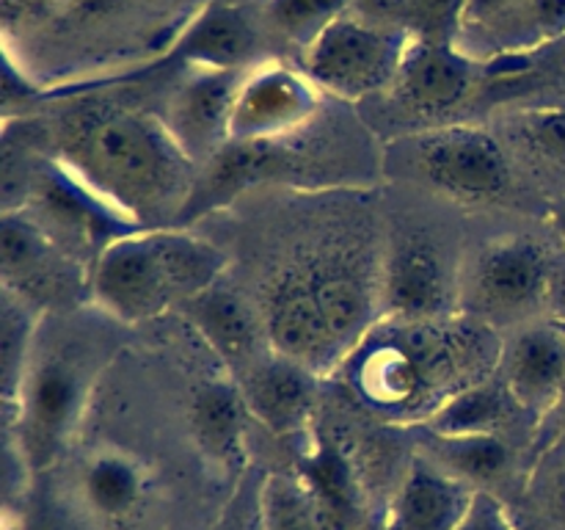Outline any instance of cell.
I'll return each instance as SVG.
<instances>
[{
    "label": "cell",
    "mask_w": 565,
    "mask_h": 530,
    "mask_svg": "<svg viewBox=\"0 0 565 530\" xmlns=\"http://www.w3.org/2000/svg\"><path fill=\"white\" fill-rule=\"evenodd\" d=\"M81 401V381L75 370L61 362L42 364L31 379H25L20 395L22 436L33 458H47L66 425L75 417Z\"/></svg>",
    "instance_id": "9"
},
{
    "label": "cell",
    "mask_w": 565,
    "mask_h": 530,
    "mask_svg": "<svg viewBox=\"0 0 565 530\" xmlns=\"http://www.w3.org/2000/svg\"><path fill=\"white\" fill-rule=\"evenodd\" d=\"M263 530H323L312 489L287 475H274L263 486Z\"/></svg>",
    "instance_id": "19"
},
{
    "label": "cell",
    "mask_w": 565,
    "mask_h": 530,
    "mask_svg": "<svg viewBox=\"0 0 565 530\" xmlns=\"http://www.w3.org/2000/svg\"><path fill=\"white\" fill-rule=\"evenodd\" d=\"M224 254L180 232L116 235L97 254L92 285L99 301L125 320L160 315L218 285Z\"/></svg>",
    "instance_id": "2"
},
{
    "label": "cell",
    "mask_w": 565,
    "mask_h": 530,
    "mask_svg": "<svg viewBox=\"0 0 565 530\" xmlns=\"http://www.w3.org/2000/svg\"><path fill=\"white\" fill-rule=\"evenodd\" d=\"M458 530H522L511 519V513L489 495H475L467 517L458 524Z\"/></svg>",
    "instance_id": "30"
},
{
    "label": "cell",
    "mask_w": 565,
    "mask_h": 530,
    "mask_svg": "<svg viewBox=\"0 0 565 530\" xmlns=\"http://www.w3.org/2000/svg\"><path fill=\"white\" fill-rule=\"evenodd\" d=\"M0 259H3V276L17 282L20 287L42 285L53 276V243L47 232L36 221L17 219L14 213L3 215L0 230Z\"/></svg>",
    "instance_id": "17"
},
{
    "label": "cell",
    "mask_w": 565,
    "mask_h": 530,
    "mask_svg": "<svg viewBox=\"0 0 565 530\" xmlns=\"http://www.w3.org/2000/svg\"><path fill=\"white\" fill-rule=\"evenodd\" d=\"M362 6L373 17H390V14L406 17L408 11V0H362Z\"/></svg>",
    "instance_id": "34"
},
{
    "label": "cell",
    "mask_w": 565,
    "mask_h": 530,
    "mask_svg": "<svg viewBox=\"0 0 565 530\" xmlns=\"http://www.w3.org/2000/svg\"><path fill=\"white\" fill-rule=\"evenodd\" d=\"M563 425H565V414H563Z\"/></svg>",
    "instance_id": "38"
},
{
    "label": "cell",
    "mask_w": 565,
    "mask_h": 530,
    "mask_svg": "<svg viewBox=\"0 0 565 530\" xmlns=\"http://www.w3.org/2000/svg\"><path fill=\"white\" fill-rule=\"evenodd\" d=\"M77 180L138 221L163 215L180 202L185 208L193 182L188 180V155L149 119L125 110L88 116L64 138Z\"/></svg>",
    "instance_id": "1"
},
{
    "label": "cell",
    "mask_w": 565,
    "mask_h": 530,
    "mask_svg": "<svg viewBox=\"0 0 565 530\" xmlns=\"http://www.w3.org/2000/svg\"><path fill=\"white\" fill-rule=\"evenodd\" d=\"M472 500L461 480L417 462L397 491L390 530H458Z\"/></svg>",
    "instance_id": "11"
},
{
    "label": "cell",
    "mask_w": 565,
    "mask_h": 530,
    "mask_svg": "<svg viewBox=\"0 0 565 530\" xmlns=\"http://www.w3.org/2000/svg\"><path fill=\"white\" fill-rule=\"evenodd\" d=\"M516 20L511 31L522 39H552L565 33V0H519L500 22Z\"/></svg>",
    "instance_id": "27"
},
{
    "label": "cell",
    "mask_w": 565,
    "mask_h": 530,
    "mask_svg": "<svg viewBox=\"0 0 565 530\" xmlns=\"http://www.w3.org/2000/svg\"><path fill=\"white\" fill-rule=\"evenodd\" d=\"M533 500L550 530H565V445L546 456L533 478Z\"/></svg>",
    "instance_id": "26"
},
{
    "label": "cell",
    "mask_w": 565,
    "mask_h": 530,
    "mask_svg": "<svg viewBox=\"0 0 565 530\" xmlns=\"http://www.w3.org/2000/svg\"><path fill=\"white\" fill-rule=\"evenodd\" d=\"M524 72L544 77L552 83H565V33L563 36L552 39V42L541 44L539 53L530 55L522 64Z\"/></svg>",
    "instance_id": "31"
},
{
    "label": "cell",
    "mask_w": 565,
    "mask_h": 530,
    "mask_svg": "<svg viewBox=\"0 0 565 530\" xmlns=\"http://www.w3.org/2000/svg\"><path fill=\"white\" fill-rule=\"evenodd\" d=\"M386 293L397 312L412 315V318L436 312L445 296V276H441L439 257L428 243H406L395 254Z\"/></svg>",
    "instance_id": "16"
},
{
    "label": "cell",
    "mask_w": 565,
    "mask_h": 530,
    "mask_svg": "<svg viewBox=\"0 0 565 530\" xmlns=\"http://www.w3.org/2000/svg\"><path fill=\"white\" fill-rule=\"evenodd\" d=\"M199 331L210 346L235 368L252 370L257 364V324L235 293L213 285L188 301Z\"/></svg>",
    "instance_id": "15"
},
{
    "label": "cell",
    "mask_w": 565,
    "mask_h": 530,
    "mask_svg": "<svg viewBox=\"0 0 565 530\" xmlns=\"http://www.w3.org/2000/svg\"><path fill=\"white\" fill-rule=\"evenodd\" d=\"M86 489L94 506L105 513H121L138 495V475L125 458H99L86 475Z\"/></svg>",
    "instance_id": "23"
},
{
    "label": "cell",
    "mask_w": 565,
    "mask_h": 530,
    "mask_svg": "<svg viewBox=\"0 0 565 530\" xmlns=\"http://www.w3.org/2000/svg\"><path fill=\"white\" fill-rule=\"evenodd\" d=\"M401 36L356 20H334L307 47V75L342 97H362L395 75Z\"/></svg>",
    "instance_id": "3"
},
{
    "label": "cell",
    "mask_w": 565,
    "mask_h": 530,
    "mask_svg": "<svg viewBox=\"0 0 565 530\" xmlns=\"http://www.w3.org/2000/svg\"><path fill=\"white\" fill-rule=\"evenodd\" d=\"M348 0H270V20L292 39L312 42L326 25L340 20Z\"/></svg>",
    "instance_id": "24"
},
{
    "label": "cell",
    "mask_w": 565,
    "mask_h": 530,
    "mask_svg": "<svg viewBox=\"0 0 565 530\" xmlns=\"http://www.w3.org/2000/svg\"><path fill=\"white\" fill-rule=\"evenodd\" d=\"M445 458L469 478L489 480L502 473L508 462V451L500 439L491 434H469V436H445Z\"/></svg>",
    "instance_id": "25"
},
{
    "label": "cell",
    "mask_w": 565,
    "mask_h": 530,
    "mask_svg": "<svg viewBox=\"0 0 565 530\" xmlns=\"http://www.w3.org/2000/svg\"><path fill=\"white\" fill-rule=\"evenodd\" d=\"M28 530H81L75 524V519L66 511H61L58 506H42L33 513Z\"/></svg>",
    "instance_id": "33"
},
{
    "label": "cell",
    "mask_w": 565,
    "mask_h": 530,
    "mask_svg": "<svg viewBox=\"0 0 565 530\" xmlns=\"http://www.w3.org/2000/svg\"><path fill=\"white\" fill-rule=\"evenodd\" d=\"M546 259L533 241L491 246L475 271V301L494 312H522L546 290Z\"/></svg>",
    "instance_id": "7"
},
{
    "label": "cell",
    "mask_w": 565,
    "mask_h": 530,
    "mask_svg": "<svg viewBox=\"0 0 565 530\" xmlns=\"http://www.w3.org/2000/svg\"><path fill=\"white\" fill-rule=\"evenodd\" d=\"M555 226H557V232H561V237L565 241V199H563V202L555 204Z\"/></svg>",
    "instance_id": "36"
},
{
    "label": "cell",
    "mask_w": 565,
    "mask_h": 530,
    "mask_svg": "<svg viewBox=\"0 0 565 530\" xmlns=\"http://www.w3.org/2000/svg\"><path fill=\"white\" fill-rule=\"evenodd\" d=\"M39 0H3V17L6 20H14L17 14H22V11H28Z\"/></svg>",
    "instance_id": "35"
},
{
    "label": "cell",
    "mask_w": 565,
    "mask_h": 530,
    "mask_svg": "<svg viewBox=\"0 0 565 530\" xmlns=\"http://www.w3.org/2000/svg\"><path fill=\"white\" fill-rule=\"evenodd\" d=\"M552 329H555L561 337H565V298H563L561 309H557V315L552 318Z\"/></svg>",
    "instance_id": "37"
},
{
    "label": "cell",
    "mask_w": 565,
    "mask_h": 530,
    "mask_svg": "<svg viewBox=\"0 0 565 530\" xmlns=\"http://www.w3.org/2000/svg\"><path fill=\"white\" fill-rule=\"evenodd\" d=\"M177 53L199 70H243L257 55V31L243 11L213 6L188 28Z\"/></svg>",
    "instance_id": "12"
},
{
    "label": "cell",
    "mask_w": 565,
    "mask_h": 530,
    "mask_svg": "<svg viewBox=\"0 0 565 530\" xmlns=\"http://www.w3.org/2000/svg\"><path fill=\"white\" fill-rule=\"evenodd\" d=\"M519 0H463V25H486V22H497L516 6Z\"/></svg>",
    "instance_id": "32"
},
{
    "label": "cell",
    "mask_w": 565,
    "mask_h": 530,
    "mask_svg": "<svg viewBox=\"0 0 565 530\" xmlns=\"http://www.w3.org/2000/svg\"><path fill=\"white\" fill-rule=\"evenodd\" d=\"M395 81L401 97L414 108L439 110L450 108L467 94L472 70L447 44L417 39L403 47Z\"/></svg>",
    "instance_id": "10"
},
{
    "label": "cell",
    "mask_w": 565,
    "mask_h": 530,
    "mask_svg": "<svg viewBox=\"0 0 565 530\" xmlns=\"http://www.w3.org/2000/svg\"><path fill=\"white\" fill-rule=\"evenodd\" d=\"M243 70H199L171 99L169 132L188 160H210L232 141V114Z\"/></svg>",
    "instance_id": "4"
},
{
    "label": "cell",
    "mask_w": 565,
    "mask_h": 530,
    "mask_svg": "<svg viewBox=\"0 0 565 530\" xmlns=\"http://www.w3.org/2000/svg\"><path fill=\"white\" fill-rule=\"evenodd\" d=\"M502 417V398L489 386H472L450 398L436 414V431L441 436L491 434Z\"/></svg>",
    "instance_id": "21"
},
{
    "label": "cell",
    "mask_w": 565,
    "mask_h": 530,
    "mask_svg": "<svg viewBox=\"0 0 565 530\" xmlns=\"http://www.w3.org/2000/svg\"><path fill=\"white\" fill-rule=\"evenodd\" d=\"M565 384V348L557 331L535 329L519 337L508 353V390L522 406L555 401Z\"/></svg>",
    "instance_id": "14"
},
{
    "label": "cell",
    "mask_w": 565,
    "mask_h": 530,
    "mask_svg": "<svg viewBox=\"0 0 565 530\" xmlns=\"http://www.w3.org/2000/svg\"><path fill=\"white\" fill-rule=\"evenodd\" d=\"M243 406L246 398L226 384H207L193 401V425L196 436L218 458H230L237 451L243 434Z\"/></svg>",
    "instance_id": "18"
},
{
    "label": "cell",
    "mask_w": 565,
    "mask_h": 530,
    "mask_svg": "<svg viewBox=\"0 0 565 530\" xmlns=\"http://www.w3.org/2000/svg\"><path fill=\"white\" fill-rule=\"evenodd\" d=\"M419 163L436 186L461 197H494L508 182L502 149L480 130H445L428 138Z\"/></svg>",
    "instance_id": "5"
},
{
    "label": "cell",
    "mask_w": 565,
    "mask_h": 530,
    "mask_svg": "<svg viewBox=\"0 0 565 530\" xmlns=\"http://www.w3.org/2000/svg\"><path fill=\"white\" fill-rule=\"evenodd\" d=\"M246 406L276 431H292L309 414V379L303 368L292 359H270L257 362L246 379Z\"/></svg>",
    "instance_id": "13"
},
{
    "label": "cell",
    "mask_w": 565,
    "mask_h": 530,
    "mask_svg": "<svg viewBox=\"0 0 565 530\" xmlns=\"http://www.w3.org/2000/svg\"><path fill=\"white\" fill-rule=\"evenodd\" d=\"M419 384H423V370L417 359L412 357V351H401V348L379 351L364 370V386L370 395L384 403L408 401L419 390Z\"/></svg>",
    "instance_id": "22"
},
{
    "label": "cell",
    "mask_w": 565,
    "mask_h": 530,
    "mask_svg": "<svg viewBox=\"0 0 565 530\" xmlns=\"http://www.w3.org/2000/svg\"><path fill=\"white\" fill-rule=\"evenodd\" d=\"M31 346V312L17 298L6 290L3 309H0V373H3V395L6 401H17L25 386V357Z\"/></svg>",
    "instance_id": "20"
},
{
    "label": "cell",
    "mask_w": 565,
    "mask_h": 530,
    "mask_svg": "<svg viewBox=\"0 0 565 530\" xmlns=\"http://www.w3.org/2000/svg\"><path fill=\"white\" fill-rule=\"evenodd\" d=\"M315 94L303 77L270 66L246 75L232 114V138H274L312 110Z\"/></svg>",
    "instance_id": "6"
},
{
    "label": "cell",
    "mask_w": 565,
    "mask_h": 530,
    "mask_svg": "<svg viewBox=\"0 0 565 530\" xmlns=\"http://www.w3.org/2000/svg\"><path fill=\"white\" fill-rule=\"evenodd\" d=\"M461 17L463 0H408L406 20L423 42L447 44L450 33L461 28Z\"/></svg>",
    "instance_id": "28"
},
{
    "label": "cell",
    "mask_w": 565,
    "mask_h": 530,
    "mask_svg": "<svg viewBox=\"0 0 565 530\" xmlns=\"http://www.w3.org/2000/svg\"><path fill=\"white\" fill-rule=\"evenodd\" d=\"M527 132L546 155L565 160V114L563 110H539L527 119Z\"/></svg>",
    "instance_id": "29"
},
{
    "label": "cell",
    "mask_w": 565,
    "mask_h": 530,
    "mask_svg": "<svg viewBox=\"0 0 565 530\" xmlns=\"http://www.w3.org/2000/svg\"><path fill=\"white\" fill-rule=\"evenodd\" d=\"M281 169V149L274 138H232L207 160L202 180L193 182L185 208L177 219L204 213L235 199L243 188L274 177Z\"/></svg>",
    "instance_id": "8"
}]
</instances>
